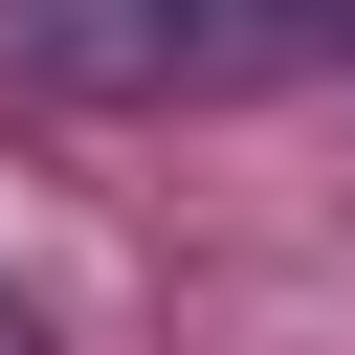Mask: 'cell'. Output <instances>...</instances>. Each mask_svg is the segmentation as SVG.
I'll return each instance as SVG.
<instances>
[{
  "label": "cell",
  "instance_id": "6da1fadb",
  "mask_svg": "<svg viewBox=\"0 0 355 355\" xmlns=\"http://www.w3.org/2000/svg\"><path fill=\"white\" fill-rule=\"evenodd\" d=\"M0 44L89 111H178V89H266V67H333L355 0H0Z\"/></svg>",
  "mask_w": 355,
  "mask_h": 355
},
{
  "label": "cell",
  "instance_id": "7a4b0ae2",
  "mask_svg": "<svg viewBox=\"0 0 355 355\" xmlns=\"http://www.w3.org/2000/svg\"><path fill=\"white\" fill-rule=\"evenodd\" d=\"M0 355H44V333H22V288H0Z\"/></svg>",
  "mask_w": 355,
  "mask_h": 355
}]
</instances>
